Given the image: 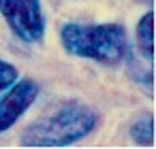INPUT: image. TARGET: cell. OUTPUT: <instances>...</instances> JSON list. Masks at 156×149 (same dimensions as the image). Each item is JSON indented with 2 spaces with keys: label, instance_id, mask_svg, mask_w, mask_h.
I'll return each instance as SVG.
<instances>
[{
  "label": "cell",
  "instance_id": "1",
  "mask_svg": "<svg viewBox=\"0 0 156 149\" xmlns=\"http://www.w3.org/2000/svg\"><path fill=\"white\" fill-rule=\"evenodd\" d=\"M96 124L98 115L92 107L83 102H66L51 115L30 124L20 141L24 147H64L92 134Z\"/></svg>",
  "mask_w": 156,
  "mask_h": 149
},
{
  "label": "cell",
  "instance_id": "2",
  "mask_svg": "<svg viewBox=\"0 0 156 149\" xmlns=\"http://www.w3.org/2000/svg\"><path fill=\"white\" fill-rule=\"evenodd\" d=\"M60 43L71 56L101 64H118L128 53L126 30L120 24H64L60 28Z\"/></svg>",
  "mask_w": 156,
  "mask_h": 149
},
{
  "label": "cell",
  "instance_id": "3",
  "mask_svg": "<svg viewBox=\"0 0 156 149\" xmlns=\"http://www.w3.org/2000/svg\"><path fill=\"white\" fill-rule=\"evenodd\" d=\"M0 15L13 34L24 43H41L45 36V17L41 0H0Z\"/></svg>",
  "mask_w": 156,
  "mask_h": 149
},
{
  "label": "cell",
  "instance_id": "4",
  "mask_svg": "<svg viewBox=\"0 0 156 149\" xmlns=\"http://www.w3.org/2000/svg\"><path fill=\"white\" fill-rule=\"evenodd\" d=\"M37 96H39V85L28 77L24 79L17 77L0 96V132H7L9 128H13L17 119L32 107Z\"/></svg>",
  "mask_w": 156,
  "mask_h": 149
},
{
  "label": "cell",
  "instance_id": "5",
  "mask_svg": "<svg viewBox=\"0 0 156 149\" xmlns=\"http://www.w3.org/2000/svg\"><path fill=\"white\" fill-rule=\"evenodd\" d=\"M137 45L145 58H154V13L147 11L137 24Z\"/></svg>",
  "mask_w": 156,
  "mask_h": 149
},
{
  "label": "cell",
  "instance_id": "6",
  "mask_svg": "<svg viewBox=\"0 0 156 149\" xmlns=\"http://www.w3.org/2000/svg\"><path fill=\"white\" fill-rule=\"evenodd\" d=\"M130 136H133V141L137 145H145V147L154 145V119H152V113H143L133 121Z\"/></svg>",
  "mask_w": 156,
  "mask_h": 149
},
{
  "label": "cell",
  "instance_id": "7",
  "mask_svg": "<svg viewBox=\"0 0 156 149\" xmlns=\"http://www.w3.org/2000/svg\"><path fill=\"white\" fill-rule=\"evenodd\" d=\"M126 58H128V73H130V77L139 85H143L147 94H152V62H147L143 66L141 64V58H139V62L135 58H130L128 53H126Z\"/></svg>",
  "mask_w": 156,
  "mask_h": 149
},
{
  "label": "cell",
  "instance_id": "8",
  "mask_svg": "<svg viewBox=\"0 0 156 149\" xmlns=\"http://www.w3.org/2000/svg\"><path fill=\"white\" fill-rule=\"evenodd\" d=\"M17 77H20V73H17V68H15L11 62L0 60V92H5Z\"/></svg>",
  "mask_w": 156,
  "mask_h": 149
}]
</instances>
